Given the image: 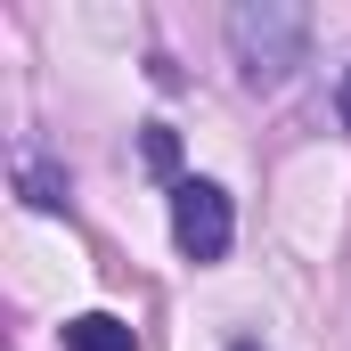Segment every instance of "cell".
Here are the masks:
<instances>
[{
    "label": "cell",
    "instance_id": "1",
    "mask_svg": "<svg viewBox=\"0 0 351 351\" xmlns=\"http://www.w3.org/2000/svg\"><path fill=\"white\" fill-rule=\"evenodd\" d=\"M302 41H311V16L294 0H245V8H229V49H237V66H245L254 90L286 82L302 66Z\"/></svg>",
    "mask_w": 351,
    "mask_h": 351
},
{
    "label": "cell",
    "instance_id": "2",
    "mask_svg": "<svg viewBox=\"0 0 351 351\" xmlns=\"http://www.w3.org/2000/svg\"><path fill=\"white\" fill-rule=\"evenodd\" d=\"M172 237L188 262H221L229 254V196L213 180H180L172 188Z\"/></svg>",
    "mask_w": 351,
    "mask_h": 351
},
{
    "label": "cell",
    "instance_id": "3",
    "mask_svg": "<svg viewBox=\"0 0 351 351\" xmlns=\"http://www.w3.org/2000/svg\"><path fill=\"white\" fill-rule=\"evenodd\" d=\"M66 351H131V327L114 311H82V319H66Z\"/></svg>",
    "mask_w": 351,
    "mask_h": 351
},
{
    "label": "cell",
    "instance_id": "4",
    "mask_svg": "<svg viewBox=\"0 0 351 351\" xmlns=\"http://www.w3.org/2000/svg\"><path fill=\"white\" fill-rule=\"evenodd\" d=\"M25 196L33 204H66V180L49 172V164H25Z\"/></svg>",
    "mask_w": 351,
    "mask_h": 351
},
{
    "label": "cell",
    "instance_id": "5",
    "mask_svg": "<svg viewBox=\"0 0 351 351\" xmlns=\"http://www.w3.org/2000/svg\"><path fill=\"white\" fill-rule=\"evenodd\" d=\"M139 147H147V164H156V172H172V164H180V139L164 131V123H147V139H139Z\"/></svg>",
    "mask_w": 351,
    "mask_h": 351
},
{
    "label": "cell",
    "instance_id": "6",
    "mask_svg": "<svg viewBox=\"0 0 351 351\" xmlns=\"http://www.w3.org/2000/svg\"><path fill=\"white\" fill-rule=\"evenodd\" d=\"M335 114H343V131H351V74H343V98H335Z\"/></svg>",
    "mask_w": 351,
    "mask_h": 351
},
{
    "label": "cell",
    "instance_id": "7",
    "mask_svg": "<svg viewBox=\"0 0 351 351\" xmlns=\"http://www.w3.org/2000/svg\"><path fill=\"white\" fill-rule=\"evenodd\" d=\"M237 351H262V343H237Z\"/></svg>",
    "mask_w": 351,
    "mask_h": 351
}]
</instances>
